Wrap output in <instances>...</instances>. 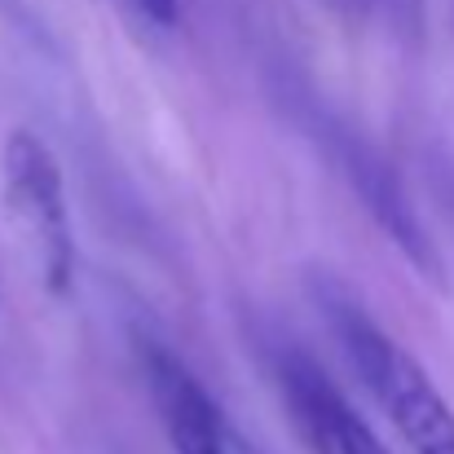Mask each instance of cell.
<instances>
[{
    "mask_svg": "<svg viewBox=\"0 0 454 454\" xmlns=\"http://www.w3.org/2000/svg\"><path fill=\"white\" fill-rule=\"evenodd\" d=\"M0 185H4L9 212L18 216V225L31 234L40 252V270L49 287L67 292L75 274V234H71V207H67L58 154L27 129L9 133L0 154Z\"/></svg>",
    "mask_w": 454,
    "mask_h": 454,
    "instance_id": "obj_2",
    "label": "cell"
},
{
    "mask_svg": "<svg viewBox=\"0 0 454 454\" xmlns=\"http://www.w3.org/2000/svg\"><path fill=\"white\" fill-rule=\"evenodd\" d=\"M270 371L309 454H388L375 428L353 411V402L335 388V380L309 353L283 344L274 348Z\"/></svg>",
    "mask_w": 454,
    "mask_h": 454,
    "instance_id": "obj_4",
    "label": "cell"
},
{
    "mask_svg": "<svg viewBox=\"0 0 454 454\" xmlns=\"http://www.w3.org/2000/svg\"><path fill=\"white\" fill-rule=\"evenodd\" d=\"M133 4H137L146 18H154L159 27H172V22H176V13H181V4H176V0H133Z\"/></svg>",
    "mask_w": 454,
    "mask_h": 454,
    "instance_id": "obj_5",
    "label": "cell"
},
{
    "mask_svg": "<svg viewBox=\"0 0 454 454\" xmlns=\"http://www.w3.org/2000/svg\"><path fill=\"white\" fill-rule=\"evenodd\" d=\"M313 301L357 384L397 428L402 446L411 454H454V411L419 357L402 340H393L340 283L313 278Z\"/></svg>",
    "mask_w": 454,
    "mask_h": 454,
    "instance_id": "obj_1",
    "label": "cell"
},
{
    "mask_svg": "<svg viewBox=\"0 0 454 454\" xmlns=\"http://www.w3.org/2000/svg\"><path fill=\"white\" fill-rule=\"evenodd\" d=\"M137 357L172 454H261L234 428L225 406L203 388V380L190 371L185 357H176L159 340H142Z\"/></svg>",
    "mask_w": 454,
    "mask_h": 454,
    "instance_id": "obj_3",
    "label": "cell"
}]
</instances>
